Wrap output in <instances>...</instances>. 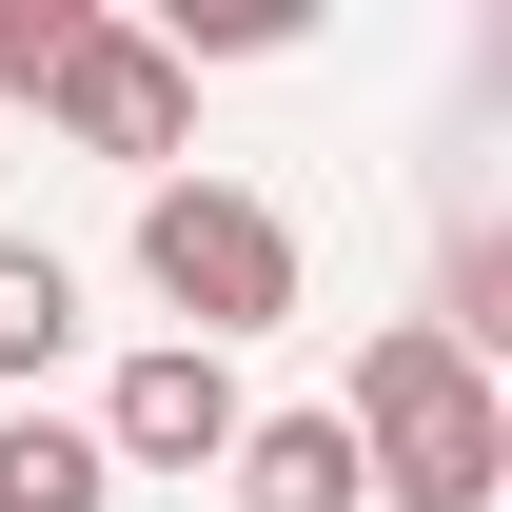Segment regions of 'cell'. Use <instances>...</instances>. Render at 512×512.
I'll return each mask as SVG.
<instances>
[{"mask_svg": "<svg viewBox=\"0 0 512 512\" xmlns=\"http://www.w3.org/2000/svg\"><path fill=\"white\" fill-rule=\"evenodd\" d=\"M79 355V256H40V237H0V394H40Z\"/></svg>", "mask_w": 512, "mask_h": 512, "instance_id": "8992f818", "label": "cell"}, {"mask_svg": "<svg viewBox=\"0 0 512 512\" xmlns=\"http://www.w3.org/2000/svg\"><path fill=\"white\" fill-rule=\"evenodd\" d=\"M138 296L178 316V355H237L296 316V217L256 178H138Z\"/></svg>", "mask_w": 512, "mask_h": 512, "instance_id": "7a4b0ae2", "label": "cell"}, {"mask_svg": "<svg viewBox=\"0 0 512 512\" xmlns=\"http://www.w3.org/2000/svg\"><path fill=\"white\" fill-rule=\"evenodd\" d=\"M335 434H355L375 512H493L512 493V394H493V355H453L434 316H394L375 355H355Z\"/></svg>", "mask_w": 512, "mask_h": 512, "instance_id": "6da1fadb", "label": "cell"}, {"mask_svg": "<svg viewBox=\"0 0 512 512\" xmlns=\"http://www.w3.org/2000/svg\"><path fill=\"white\" fill-rule=\"evenodd\" d=\"M40 138H60V158H138V178H178V158H197V60L158 40V20H119V0H79L60 79H40Z\"/></svg>", "mask_w": 512, "mask_h": 512, "instance_id": "3957f363", "label": "cell"}, {"mask_svg": "<svg viewBox=\"0 0 512 512\" xmlns=\"http://www.w3.org/2000/svg\"><path fill=\"white\" fill-rule=\"evenodd\" d=\"M60 40H79V0H0V99H40V79H60Z\"/></svg>", "mask_w": 512, "mask_h": 512, "instance_id": "ba28073f", "label": "cell"}, {"mask_svg": "<svg viewBox=\"0 0 512 512\" xmlns=\"http://www.w3.org/2000/svg\"><path fill=\"white\" fill-rule=\"evenodd\" d=\"M217 493L237 512H375V473H355V434H335V394H316V414H237Z\"/></svg>", "mask_w": 512, "mask_h": 512, "instance_id": "5b68a950", "label": "cell"}, {"mask_svg": "<svg viewBox=\"0 0 512 512\" xmlns=\"http://www.w3.org/2000/svg\"><path fill=\"white\" fill-rule=\"evenodd\" d=\"M0 512H119V473H99V434L20 394V414H0Z\"/></svg>", "mask_w": 512, "mask_h": 512, "instance_id": "52a82bcc", "label": "cell"}, {"mask_svg": "<svg viewBox=\"0 0 512 512\" xmlns=\"http://www.w3.org/2000/svg\"><path fill=\"white\" fill-rule=\"evenodd\" d=\"M237 355H178V335H138L119 375H99V414H79V434H99V473H217V453H237Z\"/></svg>", "mask_w": 512, "mask_h": 512, "instance_id": "277c9868", "label": "cell"}]
</instances>
